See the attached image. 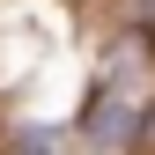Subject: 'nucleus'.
Here are the masks:
<instances>
[{"mask_svg":"<svg viewBox=\"0 0 155 155\" xmlns=\"http://www.w3.org/2000/svg\"><path fill=\"white\" fill-rule=\"evenodd\" d=\"M96 140H118V104H96V118H89Z\"/></svg>","mask_w":155,"mask_h":155,"instance_id":"nucleus-1","label":"nucleus"},{"mask_svg":"<svg viewBox=\"0 0 155 155\" xmlns=\"http://www.w3.org/2000/svg\"><path fill=\"white\" fill-rule=\"evenodd\" d=\"M133 148H140V155H155V104H148V118L133 126Z\"/></svg>","mask_w":155,"mask_h":155,"instance_id":"nucleus-2","label":"nucleus"},{"mask_svg":"<svg viewBox=\"0 0 155 155\" xmlns=\"http://www.w3.org/2000/svg\"><path fill=\"white\" fill-rule=\"evenodd\" d=\"M15 155H59V148H45V140H22V148H15Z\"/></svg>","mask_w":155,"mask_h":155,"instance_id":"nucleus-3","label":"nucleus"}]
</instances>
